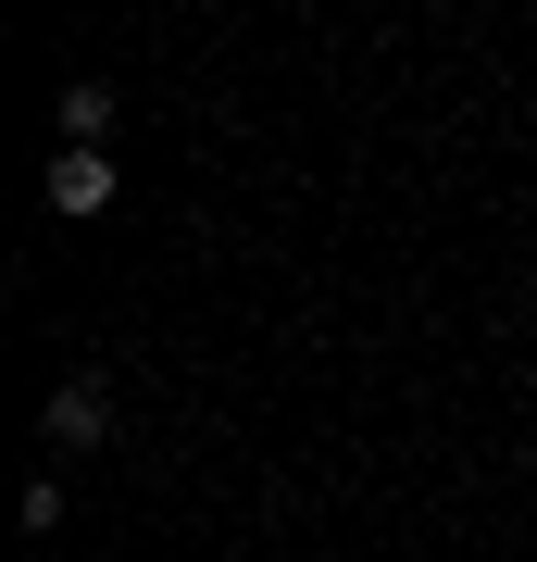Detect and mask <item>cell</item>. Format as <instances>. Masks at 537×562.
Masks as SVG:
<instances>
[{
    "mask_svg": "<svg viewBox=\"0 0 537 562\" xmlns=\"http://www.w3.org/2000/svg\"><path fill=\"white\" fill-rule=\"evenodd\" d=\"M38 425H51V450H100V438H113V387H100V375H63Z\"/></svg>",
    "mask_w": 537,
    "mask_h": 562,
    "instance_id": "obj_2",
    "label": "cell"
},
{
    "mask_svg": "<svg viewBox=\"0 0 537 562\" xmlns=\"http://www.w3.org/2000/svg\"><path fill=\"white\" fill-rule=\"evenodd\" d=\"M51 113H63V150H100V138H113V88H88V76L63 88Z\"/></svg>",
    "mask_w": 537,
    "mask_h": 562,
    "instance_id": "obj_3",
    "label": "cell"
},
{
    "mask_svg": "<svg viewBox=\"0 0 537 562\" xmlns=\"http://www.w3.org/2000/svg\"><path fill=\"white\" fill-rule=\"evenodd\" d=\"M38 201H51L63 225H100V213L125 201V176H113V162H100V150H51V176H38Z\"/></svg>",
    "mask_w": 537,
    "mask_h": 562,
    "instance_id": "obj_1",
    "label": "cell"
}]
</instances>
